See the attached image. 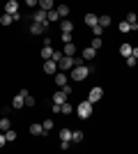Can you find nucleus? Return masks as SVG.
I'll list each match as a JSON object with an SVG mask.
<instances>
[{
	"label": "nucleus",
	"instance_id": "33",
	"mask_svg": "<svg viewBox=\"0 0 138 154\" xmlns=\"http://www.w3.org/2000/svg\"><path fill=\"white\" fill-rule=\"evenodd\" d=\"M92 48H97V51H99V48H101V37H94V39H92Z\"/></svg>",
	"mask_w": 138,
	"mask_h": 154
},
{
	"label": "nucleus",
	"instance_id": "4",
	"mask_svg": "<svg viewBox=\"0 0 138 154\" xmlns=\"http://www.w3.org/2000/svg\"><path fill=\"white\" fill-rule=\"evenodd\" d=\"M101 97H104V90H101V88L97 85V88H92V90H90V94H87V101L94 103V101H99Z\"/></svg>",
	"mask_w": 138,
	"mask_h": 154
},
{
	"label": "nucleus",
	"instance_id": "25",
	"mask_svg": "<svg viewBox=\"0 0 138 154\" xmlns=\"http://www.w3.org/2000/svg\"><path fill=\"white\" fill-rule=\"evenodd\" d=\"M72 143H83V131H72Z\"/></svg>",
	"mask_w": 138,
	"mask_h": 154
},
{
	"label": "nucleus",
	"instance_id": "21",
	"mask_svg": "<svg viewBox=\"0 0 138 154\" xmlns=\"http://www.w3.org/2000/svg\"><path fill=\"white\" fill-rule=\"evenodd\" d=\"M131 48H133L131 44H122V46H120V55H124V58H127V55H131Z\"/></svg>",
	"mask_w": 138,
	"mask_h": 154
},
{
	"label": "nucleus",
	"instance_id": "30",
	"mask_svg": "<svg viewBox=\"0 0 138 154\" xmlns=\"http://www.w3.org/2000/svg\"><path fill=\"white\" fill-rule=\"evenodd\" d=\"M5 138H7V140H16V131H14V129H7V131H5Z\"/></svg>",
	"mask_w": 138,
	"mask_h": 154
},
{
	"label": "nucleus",
	"instance_id": "13",
	"mask_svg": "<svg viewBox=\"0 0 138 154\" xmlns=\"http://www.w3.org/2000/svg\"><path fill=\"white\" fill-rule=\"evenodd\" d=\"M19 94H23V101H26V106H35V97L30 94L28 90H21Z\"/></svg>",
	"mask_w": 138,
	"mask_h": 154
},
{
	"label": "nucleus",
	"instance_id": "19",
	"mask_svg": "<svg viewBox=\"0 0 138 154\" xmlns=\"http://www.w3.org/2000/svg\"><path fill=\"white\" fill-rule=\"evenodd\" d=\"M41 58H44V60L53 58V46H44V48H41Z\"/></svg>",
	"mask_w": 138,
	"mask_h": 154
},
{
	"label": "nucleus",
	"instance_id": "15",
	"mask_svg": "<svg viewBox=\"0 0 138 154\" xmlns=\"http://www.w3.org/2000/svg\"><path fill=\"white\" fill-rule=\"evenodd\" d=\"M124 21H129V23H131V30H138V16H136L133 12L127 14V19H124Z\"/></svg>",
	"mask_w": 138,
	"mask_h": 154
},
{
	"label": "nucleus",
	"instance_id": "35",
	"mask_svg": "<svg viewBox=\"0 0 138 154\" xmlns=\"http://www.w3.org/2000/svg\"><path fill=\"white\" fill-rule=\"evenodd\" d=\"M138 58H133V55H127V67H136Z\"/></svg>",
	"mask_w": 138,
	"mask_h": 154
},
{
	"label": "nucleus",
	"instance_id": "1",
	"mask_svg": "<svg viewBox=\"0 0 138 154\" xmlns=\"http://www.w3.org/2000/svg\"><path fill=\"white\" fill-rule=\"evenodd\" d=\"M90 74H92V67H85V64H76V67L72 69V74H69V76H72L74 81H83V78H87Z\"/></svg>",
	"mask_w": 138,
	"mask_h": 154
},
{
	"label": "nucleus",
	"instance_id": "36",
	"mask_svg": "<svg viewBox=\"0 0 138 154\" xmlns=\"http://www.w3.org/2000/svg\"><path fill=\"white\" fill-rule=\"evenodd\" d=\"M60 39L67 44V42H72V35H69V32H62V35H60Z\"/></svg>",
	"mask_w": 138,
	"mask_h": 154
},
{
	"label": "nucleus",
	"instance_id": "28",
	"mask_svg": "<svg viewBox=\"0 0 138 154\" xmlns=\"http://www.w3.org/2000/svg\"><path fill=\"white\" fill-rule=\"evenodd\" d=\"M58 14H60V19H67V14H69V7H67V5H60V7H58Z\"/></svg>",
	"mask_w": 138,
	"mask_h": 154
},
{
	"label": "nucleus",
	"instance_id": "22",
	"mask_svg": "<svg viewBox=\"0 0 138 154\" xmlns=\"http://www.w3.org/2000/svg\"><path fill=\"white\" fill-rule=\"evenodd\" d=\"M7 129H12V122H9V117H2V120H0V131H7Z\"/></svg>",
	"mask_w": 138,
	"mask_h": 154
},
{
	"label": "nucleus",
	"instance_id": "27",
	"mask_svg": "<svg viewBox=\"0 0 138 154\" xmlns=\"http://www.w3.org/2000/svg\"><path fill=\"white\" fill-rule=\"evenodd\" d=\"M46 16H48V21H58V19H60L58 9H48V12H46Z\"/></svg>",
	"mask_w": 138,
	"mask_h": 154
},
{
	"label": "nucleus",
	"instance_id": "31",
	"mask_svg": "<svg viewBox=\"0 0 138 154\" xmlns=\"http://www.w3.org/2000/svg\"><path fill=\"white\" fill-rule=\"evenodd\" d=\"M131 30V23H129V21H122V23H120V32H129Z\"/></svg>",
	"mask_w": 138,
	"mask_h": 154
},
{
	"label": "nucleus",
	"instance_id": "34",
	"mask_svg": "<svg viewBox=\"0 0 138 154\" xmlns=\"http://www.w3.org/2000/svg\"><path fill=\"white\" fill-rule=\"evenodd\" d=\"M104 30H106V28H101L99 23H97L94 28H92V32H94V37H101V32H104Z\"/></svg>",
	"mask_w": 138,
	"mask_h": 154
},
{
	"label": "nucleus",
	"instance_id": "24",
	"mask_svg": "<svg viewBox=\"0 0 138 154\" xmlns=\"http://www.w3.org/2000/svg\"><path fill=\"white\" fill-rule=\"evenodd\" d=\"M72 103H69V99H67V101L65 103H62V106H60V113H65V115H69V113H72Z\"/></svg>",
	"mask_w": 138,
	"mask_h": 154
},
{
	"label": "nucleus",
	"instance_id": "12",
	"mask_svg": "<svg viewBox=\"0 0 138 154\" xmlns=\"http://www.w3.org/2000/svg\"><path fill=\"white\" fill-rule=\"evenodd\" d=\"M97 55V48H92V46H85L83 48V60H92Z\"/></svg>",
	"mask_w": 138,
	"mask_h": 154
},
{
	"label": "nucleus",
	"instance_id": "41",
	"mask_svg": "<svg viewBox=\"0 0 138 154\" xmlns=\"http://www.w3.org/2000/svg\"><path fill=\"white\" fill-rule=\"evenodd\" d=\"M131 55H133V58H138V48H131Z\"/></svg>",
	"mask_w": 138,
	"mask_h": 154
},
{
	"label": "nucleus",
	"instance_id": "26",
	"mask_svg": "<svg viewBox=\"0 0 138 154\" xmlns=\"http://www.w3.org/2000/svg\"><path fill=\"white\" fill-rule=\"evenodd\" d=\"M12 21H14V16H12V14H2V16H0V23H2V26H9Z\"/></svg>",
	"mask_w": 138,
	"mask_h": 154
},
{
	"label": "nucleus",
	"instance_id": "38",
	"mask_svg": "<svg viewBox=\"0 0 138 154\" xmlns=\"http://www.w3.org/2000/svg\"><path fill=\"white\" fill-rule=\"evenodd\" d=\"M65 53H60V51H53V58L51 60H55V62H60V58H62Z\"/></svg>",
	"mask_w": 138,
	"mask_h": 154
},
{
	"label": "nucleus",
	"instance_id": "37",
	"mask_svg": "<svg viewBox=\"0 0 138 154\" xmlns=\"http://www.w3.org/2000/svg\"><path fill=\"white\" fill-rule=\"evenodd\" d=\"M26 5L32 9V7H39V0H26Z\"/></svg>",
	"mask_w": 138,
	"mask_h": 154
},
{
	"label": "nucleus",
	"instance_id": "39",
	"mask_svg": "<svg viewBox=\"0 0 138 154\" xmlns=\"http://www.w3.org/2000/svg\"><path fill=\"white\" fill-rule=\"evenodd\" d=\"M5 143H7V138H5V131H0V147H5Z\"/></svg>",
	"mask_w": 138,
	"mask_h": 154
},
{
	"label": "nucleus",
	"instance_id": "9",
	"mask_svg": "<svg viewBox=\"0 0 138 154\" xmlns=\"http://www.w3.org/2000/svg\"><path fill=\"white\" fill-rule=\"evenodd\" d=\"M67 99H69V94H67L65 90H60V92H55V94H53V103H65Z\"/></svg>",
	"mask_w": 138,
	"mask_h": 154
},
{
	"label": "nucleus",
	"instance_id": "2",
	"mask_svg": "<svg viewBox=\"0 0 138 154\" xmlns=\"http://www.w3.org/2000/svg\"><path fill=\"white\" fill-rule=\"evenodd\" d=\"M76 115H78L81 120H87V117L92 115V103L90 101H81L78 108H76Z\"/></svg>",
	"mask_w": 138,
	"mask_h": 154
},
{
	"label": "nucleus",
	"instance_id": "32",
	"mask_svg": "<svg viewBox=\"0 0 138 154\" xmlns=\"http://www.w3.org/2000/svg\"><path fill=\"white\" fill-rule=\"evenodd\" d=\"M41 127H44V134H48V131L53 129V122H51V120H44V122H41Z\"/></svg>",
	"mask_w": 138,
	"mask_h": 154
},
{
	"label": "nucleus",
	"instance_id": "11",
	"mask_svg": "<svg viewBox=\"0 0 138 154\" xmlns=\"http://www.w3.org/2000/svg\"><path fill=\"white\" fill-rule=\"evenodd\" d=\"M62 53H65V55H69V58H74V55H76V46H74V42H67L65 48H62Z\"/></svg>",
	"mask_w": 138,
	"mask_h": 154
},
{
	"label": "nucleus",
	"instance_id": "3",
	"mask_svg": "<svg viewBox=\"0 0 138 154\" xmlns=\"http://www.w3.org/2000/svg\"><path fill=\"white\" fill-rule=\"evenodd\" d=\"M58 69H62V71L74 69V58H69V55H62V58H60V62H58Z\"/></svg>",
	"mask_w": 138,
	"mask_h": 154
},
{
	"label": "nucleus",
	"instance_id": "23",
	"mask_svg": "<svg viewBox=\"0 0 138 154\" xmlns=\"http://www.w3.org/2000/svg\"><path fill=\"white\" fill-rule=\"evenodd\" d=\"M39 9H44V12L53 9V0H39Z\"/></svg>",
	"mask_w": 138,
	"mask_h": 154
},
{
	"label": "nucleus",
	"instance_id": "29",
	"mask_svg": "<svg viewBox=\"0 0 138 154\" xmlns=\"http://www.w3.org/2000/svg\"><path fill=\"white\" fill-rule=\"evenodd\" d=\"M99 26L108 28V26H111V16H99Z\"/></svg>",
	"mask_w": 138,
	"mask_h": 154
},
{
	"label": "nucleus",
	"instance_id": "7",
	"mask_svg": "<svg viewBox=\"0 0 138 154\" xmlns=\"http://www.w3.org/2000/svg\"><path fill=\"white\" fill-rule=\"evenodd\" d=\"M5 14H19V2H16V0H9V2H7L5 5Z\"/></svg>",
	"mask_w": 138,
	"mask_h": 154
},
{
	"label": "nucleus",
	"instance_id": "5",
	"mask_svg": "<svg viewBox=\"0 0 138 154\" xmlns=\"http://www.w3.org/2000/svg\"><path fill=\"white\" fill-rule=\"evenodd\" d=\"M46 28H48V23H37V21L30 23V32H32V35H44Z\"/></svg>",
	"mask_w": 138,
	"mask_h": 154
},
{
	"label": "nucleus",
	"instance_id": "16",
	"mask_svg": "<svg viewBox=\"0 0 138 154\" xmlns=\"http://www.w3.org/2000/svg\"><path fill=\"white\" fill-rule=\"evenodd\" d=\"M85 23H87L90 28H94V26L99 23V16H97V14H85Z\"/></svg>",
	"mask_w": 138,
	"mask_h": 154
},
{
	"label": "nucleus",
	"instance_id": "40",
	"mask_svg": "<svg viewBox=\"0 0 138 154\" xmlns=\"http://www.w3.org/2000/svg\"><path fill=\"white\" fill-rule=\"evenodd\" d=\"M60 106H62V103H53L51 110H53V113H60Z\"/></svg>",
	"mask_w": 138,
	"mask_h": 154
},
{
	"label": "nucleus",
	"instance_id": "6",
	"mask_svg": "<svg viewBox=\"0 0 138 154\" xmlns=\"http://www.w3.org/2000/svg\"><path fill=\"white\" fill-rule=\"evenodd\" d=\"M32 21H37V23H48V16H46V12L44 9H35V14H32Z\"/></svg>",
	"mask_w": 138,
	"mask_h": 154
},
{
	"label": "nucleus",
	"instance_id": "20",
	"mask_svg": "<svg viewBox=\"0 0 138 154\" xmlns=\"http://www.w3.org/2000/svg\"><path fill=\"white\" fill-rule=\"evenodd\" d=\"M30 134L32 136H44V127H41V124H32V127H30Z\"/></svg>",
	"mask_w": 138,
	"mask_h": 154
},
{
	"label": "nucleus",
	"instance_id": "17",
	"mask_svg": "<svg viewBox=\"0 0 138 154\" xmlns=\"http://www.w3.org/2000/svg\"><path fill=\"white\" fill-rule=\"evenodd\" d=\"M55 85H58V88H65L67 85V74H58V71H55Z\"/></svg>",
	"mask_w": 138,
	"mask_h": 154
},
{
	"label": "nucleus",
	"instance_id": "10",
	"mask_svg": "<svg viewBox=\"0 0 138 154\" xmlns=\"http://www.w3.org/2000/svg\"><path fill=\"white\" fill-rule=\"evenodd\" d=\"M60 30H62V32H69V35H72V32H74V23H72L69 19H62V21H60Z\"/></svg>",
	"mask_w": 138,
	"mask_h": 154
},
{
	"label": "nucleus",
	"instance_id": "14",
	"mask_svg": "<svg viewBox=\"0 0 138 154\" xmlns=\"http://www.w3.org/2000/svg\"><path fill=\"white\" fill-rule=\"evenodd\" d=\"M72 140V129H60V143H69Z\"/></svg>",
	"mask_w": 138,
	"mask_h": 154
},
{
	"label": "nucleus",
	"instance_id": "8",
	"mask_svg": "<svg viewBox=\"0 0 138 154\" xmlns=\"http://www.w3.org/2000/svg\"><path fill=\"white\" fill-rule=\"evenodd\" d=\"M44 71L46 74H55V71H58V62H55V60H46L44 62Z\"/></svg>",
	"mask_w": 138,
	"mask_h": 154
},
{
	"label": "nucleus",
	"instance_id": "18",
	"mask_svg": "<svg viewBox=\"0 0 138 154\" xmlns=\"http://www.w3.org/2000/svg\"><path fill=\"white\" fill-rule=\"evenodd\" d=\"M12 106H14V108H23V106H26V101H23V94H16V97H14Z\"/></svg>",
	"mask_w": 138,
	"mask_h": 154
}]
</instances>
